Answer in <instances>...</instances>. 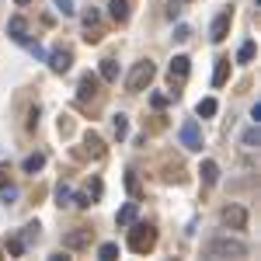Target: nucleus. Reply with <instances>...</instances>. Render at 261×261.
I'll list each match as a JSON object with an SVG mask.
<instances>
[{"label": "nucleus", "instance_id": "obj_1", "mask_svg": "<svg viewBox=\"0 0 261 261\" xmlns=\"http://www.w3.org/2000/svg\"><path fill=\"white\" fill-rule=\"evenodd\" d=\"M205 258H247V244L230 237V233H220L213 241H205Z\"/></svg>", "mask_w": 261, "mask_h": 261}, {"label": "nucleus", "instance_id": "obj_2", "mask_svg": "<svg viewBox=\"0 0 261 261\" xmlns=\"http://www.w3.org/2000/svg\"><path fill=\"white\" fill-rule=\"evenodd\" d=\"M129 226H133L129 230V251L133 254H150L153 244H157V230L150 223H129Z\"/></svg>", "mask_w": 261, "mask_h": 261}, {"label": "nucleus", "instance_id": "obj_3", "mask_svg": "<svg viewBox=\"0 0 261 261\" xmlns=\"http://www.w3.org/2000/svg\"><path fill=\"white\" fill-rule=\"evenodd\" d=\"M153 77H157V66L150 60H140L129 70V77H125V91H129V94H140V91H146V87L153 84Z\"/></svg>", "mask_w": 261, "mask_h": 261}, {"label": "nucleus", "instance_id": "obj_4", "mask_svg": "<svg viewBox=\"0 0 261 261\" xmlns=\"http://www.w3.org/2000/svg\"><path fill=\"white\" fill-rule=\"evenodd\" d=\"M188 73H192V60L188 56H174L171 66H167V84H171V98H178V87L188 81Z\"/></svg>", "mask_w": 261, "mask_h": 261}, {"label": "nucleus", "instance_id": "obj_5", "mask_svg": "<svg viewBox=\"0 0 261 261\" xmlns=\"http://www.w3.org/2000/svg\"><path fill=\"white\" fill-rule=\"evenodd\" d=\"M181 146H185V150H192V153H199L202 146H205V143H202V129H199V122L195 119H185L181 122Z\"/></svg>", "mask_w": 261, "mask_h": 261}, {"label": "nucleus", "instance_id": "obj_6", "mask_svg": "<svg viewBox=\"0 0 261 261\" xmlns=\"http://www.w3.org/2000/svg\"><path fill=\"white\" fill-rule=\"evenodd\" d=\"M220 220H223V226H230V230H247V209H244L241 202H230V205H223Z\"/></svg>", "mask_w": 261, "mask_h": 261}, {"label": "nucleus", "instance_id": "obj_7", "mask_svg": "<svg viewBox=\"0 0 261 261\" xmlns=\"http://www.w3.org/2000/svg\"><path fill=\"white\" fill-rule=\"evenodd\" d=\"M91 241H94V230H87V226H73L70 233H63L66 251H84V247H91Z\"/></svg>", "mask_w": 261, "mask_h": 261}, {"label": "nucleus", "instance_id": "obj_8", "mask_svg": "<svg viewBox=\"0 0 261 261\" xmlns=\"http://www.w3.org/2000/svg\"><path fill=\"white\" fill-rule=\"evenodd\" d=\"M230 21H233V7L220 11V14L213 18V24H209V39H213V42H223L226 35H230Z\"/></svg>", "mask_w": 261, "mask_h": 261}, {"label": "nucleus", "instance_id": "obj_9", "mask_svg": "<svg viewBox=\"0 0 261 261\" xmlns=\"http://www.w3.org/2000/svg\"><path fill=\"white\" fill-rule=\"evenodd\" d=\"M45 60H49V70H53V73H66V70L73 66L70 49H53V53H45Z\"/></svg>", "mask_w": 261, "mask_h": 261}, {"label": "nucleus", "instance_id": "obj_10", "mask_svg": "<svg viewBox=\"0 0 261 261\" xmlns=\"http://www.w3.org/2000/svg\"><path fill=\"white\" fill-rule=\"evenodd\" d=\"M98 87H101V77H98V73H84L81 84H77V98H81V101L94 98V94H98Z\"/></svg>", "mask_w": 261, "mask_h": 261}, {"label": "nucleus", "instance_id": "obj_11", "mask_svg": "<svg viewBox=\"0 0 261 261\" xmlns=\"http://www.w3.org/2000/svg\"><path fill=\"white\" fill-rule=\"evenodd\" d=\"M84 157H91V161H101L105 157V140H101L98 133H87L84 136Z\"/></svg>", "mask_w": 261, "mask_h": 261}, {"label": "nucleus", "instance_id": "obj_12", "mask_svg": "<svg viewBox=\"0 0 261 261\" xmlns=\"http://www.w3.org/2000/svg\"><path fill=\"white\" fill-rule=\"evenodd\" d=\"M108 14H112L115 24H125L129 14H133V0H112V4H108Z\"/></svg>", "mask_w": 261, "mask_h": 261}, {"label": "nucleus", "instance_id": "obj_13", "mask_svg": "<svg viewBox=\"0 0 261 261\" xmlns=\"http://www.w3.org/2000/svg\"><path fill=\"white\" fill-rule=\"evenodd\" d=\"M7 35H11L14 42H28V21L21 18V14H18V18H11V21H7Z\"/></svg>", "mask_w": 261, "mask_h": 261}, {"label": "nucleus", "instance_id": "obj_14", "mask_svg": "<svg viewBox=\"0 0 261 261\" xmlns=\"http://www.w3.org/2000/svg\"><path fill=\"white\" fill-rule=\"evenodd\" d=\"M199 174H202V185H209V188H213V185L220 181V164H216V161H202Z\"/></svg>", "mask_w": 261, "mask_h": 261}, {"label": "nucleus", "instance_id": "obj_15", "mask_svg": "<svg viewBox=\"0 0 261 261\" xmlns=\"http://www.w3.org/2000/svg\"><path fill=\"white\" fill-rule=\"evenodd\" d=\"M42 167H45V153H28V157L21 161V171H24V174H39Z\"/></svg>", "mask_w": 261, "mask_h": 261}, {"label": "nucleus", "instance_id": "obj_16", "mask_svg": "<svg viewBox=\"0 0 261 261\" xmlns=\"http://www.w3.org/2000/svg\"><path fill=\"white\" fill-rule=\"evenodd\" d=\"M226 77H230V60L220 56V60H216V70H213V87H223Z\"/></svg>", "mask_w": 261, "mask_h": 261}, {"label": "nucleus", "instance_id": "obj_17", "mask_svg": "<svg viewBox=\"0 0 261 261\" xmlns=\"http://www.w3.org/2000/svg\"><path fill=\"white\" fill-rule=\"evenodd\" d=\"M105 84H115L119 81V63L115 60H101V73H98Z\"/></svg>", "mask_w": 261, "mask_h": 261}, {"label": "nucleus", "instance_id": "obj_18", "mask_svg": "<svg viewBox=\"0 0 261 261\" xmlns=\"http://www.w3.org/2000/svg\"><path fill=\"white\" fill-rule=\"evenodd\" d=\"M136 213H140V202H125L119 209V226H129V223H136Z\"/></svg>", "mask_w": 261, "mask_h": 261}, {"label": "nucleus", "instance_id": "obj_19", "mask_svg": "<svg viewBox=\"0 0 261 261\" xmlns=\"http://www.w3.org/2000/svg\"><path fill=\"white\" fill-rule=\"evenodd\" d=\"M216 108H220L216 98H202L199 105H195V115H199V119H213V115H216Z\"/></svg>", "mask_w": 261, "mask_h": 261}, {"label": "nucleus", "instance_id": "obj_20", "mask_svg": "<svg viewBox=\"0 0 261 261\" xmlns=\"http://www.w3.org/2000/svg\"><path fill=\"white\" fill-rule=\"evenodd\" d=\"M112 129H115V140H125V136H129V115H115V119H112Z\"/></svg>", "mask_w": 261, "mask_h": 261}, {"label": "nucleus", "instance_id": "obj_21", "mask_svg": "<svg viewBox=\"0 0 261 261\" xmlns=\"http://www.w3.org/2000/svg\"><path fill=\"white\" fill-rule=\"evenodd\" d=\"M56 205H60V209H66V205H73V192H70V188H66V185H56Z\"/></svg>", "mask_w": 261, "mask_h": 261}, {"label": "nucleus", "instance_id": "obj_22", "mask_svg": "<svg viewBox=\"0 0 261 261\" xmlns=\"http://www.w3.org/2000/svg\"><path fill=\"white\" fill-rule=\"evenodd\" d=\"M125 188H129V195H133V199H140V195H143V185H140V178H136V171H129V174H125Z\"/></svg>", "mask_w": 261, "mask_h": 261}, {"label": "nucleus", "instance_id": "obj_23", "mask_svg": "<svg viewBox=\"0 0 261 261\" xmlns=\"http://www.w3.org/2000/svg\"><path fill=\"white\" fill-rule=\"evenodd\" d=\"M24 251H28V244L21 241V237H14V241H7V254H11V258H21Z\"/></svg>", "mask_w": 261, "mask_h": 261}, {"label": "nucleus", "instance_id": "obj_24", "mask_svg": "<svg viewBox=\"0 0 261 261\" xmlns=\"http://www.w3.org/2000/svg\"><path fill=\"white\" fill-rule=\"evenodd\" d=\"M98 258H101V261L119 258V244H101V247H98Z\"/></svg>", "mask_w": 261, "mask_h": 261}, {"label": "nucleus", "instance_id": "obj_25", "mask_svg": "<svg viewBox=\"0 0 261 261\" xmlns=\"http://www.w3.org/2000/svg\"><path fill=\"white\" fill-rule=\"evenodd\" d=\"M251 60H254V42H244L237 49V63H251Z\"/></svg>", "mask_w": 261, "mask_h": 261}, {"label": "nucleus", "instance_id": "obj_26", "mask_svg": "<svg viewBox=\"0 0 261 261\" xmlns=\"http://www.w3.org/2000/svg\"><path fill=\"white\" fill-rule=\"evenodd\" d=\"M53 4H56V11H60L63 18H73V14H77V7H73V0H53Z\"/></svg>", "mask_w": 261, "mask_h": 261}, {"label": "nucleus", "instance_id": "obj_27", "mask_svg": "<svg viewBox=\"0 0 261 261\" xmlns=\"http://www.w3.org/2000/svg\"><path fill=\"white\" fill-rule=\"evenodd\" d=\"M258 140H261V136H258V125H254V129H247V133H244V146H247V150H254V146H258Z\"/></svg>", "mask_w": 261, "mask_h": 261}, {"label": "nucleus", "instance_id": "obj_28", "mask_svg": "<svg viewBox=\"0 0 261 261\" xmlns=\"http://www.w3.org/2000/svg\"><path fill=\"white\" fill-rule=\"evenodd\" d=\"M39 230H42L39 223H28V226H24V233H21V241H24V244H28V241H39Z\"/></svg>", "mask_w": 261, "mask_h": 261}, {"label": "nucleus", "instance_id": "obj_29", "mask_svg": "<svg viewBox=\"0 0 261 261\" xmlns=\"http://www.w3.org/2000/svg\"><path fill=\"white\" fill-rule=\"evenodd\" d=\"M0 199H4V205H11V202L18 199V188H14V185H4V188H0Z\"/></svg>", "mask_w": 261, "mask_h": 261}, {"label": "nucleus", "instance_id": "obj_30", "mask_svg": "<svg viewBox=\"0 0 261 261\" xmlns=\"http://www.w3.org/2000/svg\"><path fill=\"white\" fill-rule=\"evenodd\" d=\"M73 205H77V209H91V205H94V199H91L87 192H77V195H73Z\"/></svg>", "mask_w": 261, "mask_h": 261}, {"label": "nucleus", "instance_id": "obj_31", "mask_svg": "<svg viewBox=\"0 0 261 261\" xmlns=\"http://www.w3.org/2000/svg\"><path fill=\"white\" fill-rule=\"evenodd\" d=\"M101 192H105L101 178H91V185H87V195H91V199H101Z\"/></svg>", "mask_w": 261, "mask_h": 261}, {"label": "nucleus", "instance_id": "obj_32", "mask_svg": "<svg viewBox=\"0 0 261 261\" xmlns=\"http://www.w3.org/2000/svg\"><path fill=\"white\" fill-rule=\"evenodd\" d=\"M84 28H98V11H94V7L84 11Z\"/></svg>", "mask_w": 261, "mask_h": 261}, {"label": "nucleus", "instance_id": "obj_33", "mask_svg": "<svg viewBox=\"0 0 261 261\" xmlns=\"http://www.w3.org/2000/svg\"><path fill=\"white\" fill-rule=\"evenodd\" d=\"M192 39V28H188V24H178V28H174V42H188Z\"/></svg>", "mask_w": 261, "mask_h": 261}, {"label": "nucleus", "instance_id": "obj_34", "mask_svg": "<svg viewBox=\"0 0 261 261\" xmlns=\"http://www.w3.org/2000/svg\"><path fill=\"white\" fill-rule=\"evenodd\" d=\"M167 101H171V94H153L150 105H153V108H167Z\"/></svg>", "mask_w": 261, "mask_h": 261}, {"label": "nucleus", "instance_id": "obj_35", "mask_svg": "<svg viewBox=\"0 0 261 261\" xmlns=\"http://www.w3.org/2000/svg\"><path fill=\"white\" fill-rule=\"evenodd\" d=\"M28 53H32L35 60H45V49H42L39 42H28Z\"/></svg>", "mask_w": 261, "mask_h": 261}, {"label": "nucleus", "instance_id": "obj_36", "mask_svg": "<svg viewBox=\"0 0 261 261\" xmlns=\"http://www.w3.org/2000/svg\"><path fill=\"white\" fill-rule=\"evenodd\" d=\"M178 14H181V4H178V0H171V4H167V18L174 21Z\"/></svg>", "mask_w": 261, "mask_h": 261}, {"label": "nucleus", "instance_id": "obj_37", "mask_svg": "<svg viewBox=\"0 0 261 261\" xmlns=\"http://www.w3.org/2000/svg\"><path fill=\"white\" fill-rule=\"evenodd\" d=\"M60 133H63V136H70V133H73V122L66 119V115L60 119Z\"/></svg>", "mask_w": 261, "mask_h": 261}, {"label": "nucleus", "instance_id": "obj_38", "mask_svg": "<svg viewBox=\"0 0 261 261\" xmlns=\"http://www.w3.org/2000/svg\"><path fill=\"white\" fill-rule=\"evenodd\" d=\"M7 174H11V167H7V164H0V188L7 185Z\"/></svg>", "mask_w": 261, "mask_h": 261}, {"label": "nucleus", "instance_id": "obj_39", "mask_svg": "<svg viewBox=\"0 0 261 261\" xmlns=\"http://www.w3.org/2000/svg\"><path fill=\"white\" fill-rule=\"evenodd\" d=\"M251 119H254V125H258V122H261V101H258V105H254V108H251Z\"/></svg>", "mask_w": 261, "mask_h": 261}, {"label": "nucleus", "instance_id": "obj_40", "mask_svg": "<svg viewBox=\"0 0 261 261\" xmlns=\"http://www.w3.org/2000/svg\"><path fill=\"white\" fill-rule=\"evenodd\" d=\"M14 4H18V7H24V4H32V0H14Z\"/></svg>", "mask_w": 261, "mask_h": 261}]
</instances>
